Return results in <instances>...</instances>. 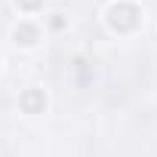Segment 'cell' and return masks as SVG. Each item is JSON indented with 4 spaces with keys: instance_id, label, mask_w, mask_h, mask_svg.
<instances>
[{
    "instance_id": "cell-1",
    "label": "cell",
    "mask_w": 157,
    "mask_h": 157,
    "mask_svg": "<svg viewBox=\"0 0 157 157\" xmlns=\"http://www.w3.org/2000/svg\"><path fill=\"white\" fill-rule=\"evenodd\" d=\"M105 19H108V28L117 31V34H129V31H136L145 22L142 6L136 0H114L108 6V13H105Z\"/></svg>"
},
{
    "instance_id": "cell-2",
    "label": "cell",
    "mask_w": 157,
    "mask_h": 157,
    "mask_svg": "<svg viewBox=\"0 0 157 157\" xmlns=\"http://www.w3.org/2000/svg\"><path fill=\"white\" fill-rule=\"evenodd\" d=\"M37 40H40V25L37 22H31V19H22L16 28H13V43L16 46H37Z\"/></svg>"
},
{
    "instance_id": "cell-3",
    "label": "cell",
    "mask_w": 157,
    "mask_h": 157,
    "mask_svg": "<svg viewBox=\"0 0 157 157\" xmlns=\"http://www.w3.org/2000/svg\"><path fill=\"white\" fill-rule=\"evenodd\" d=\"M19 108H22L25 114H31V117L43 114V111H46V93H43V90H37V86L25 90V93L19 96Z\"/></svg>"
},
{
    "instance_id": "cell-4",
    "label": "cell",
    "mask_w": 157,
    "mask_h": 157,
    "mask_svg": "<svg viewBox=\"0 0 157 157\" xmlns=\"http://www.w3.org/2000/svg\"><path fill=\"white\" fill-rule=\"evenodd\" d=\"M16 6H19L25 16H34V13L43 6V0H16Z\"/></svg>"
}]
</instances>
